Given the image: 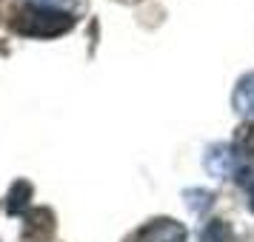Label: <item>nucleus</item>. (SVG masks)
Returning a JSON list of instances; mask_svg holds the SVG:
<instances>
[{
	"label": "nucleus",
	"mask_w": 254,
	"mask_h": 242,
	"mask_svg": "<svg viewBox=\"0 0 254 242\" xmlns=\"http://www.w3.org/2000/svg\"><path fill=\"white\" fill-rule=\"evenodd\" d=\"M74 26V17L49 6H26L12 20V29L29 37H58Z\"/></svg>",
	"instance_id": "f257e3e1"
},
{
	"label": "nucleus",
	"mask_w": 254,
	"mask_h": 242,
	"mask_svg": "<svg viewBox=\"0 0 254 242\" xmlns=\"http://www.w3.org/2000/svg\"><path fill=\"white\" fill-rule=\"evenodd\" d=\"M134 242H186V228L172 217H160L146 222L134 234Z\"/></svg>",
	"instance_id": "f03ea898"
},
{
	"label": "nucleus",
	"mask_w": 254,
	"mask_h": 242,
	"mask_svg": "<svg viewBox=\"0 0 254 242\" xmlns=\"http://www.w3.org/2000/svg\"><path fill=\"white\" fill-rule=\"evenodd\" d=\"M206 171L211 177H229V174L237 171V154L229 148V145H211L206 154Z\"/></svg>",
	"instance_id": "7ed1b4c3"
},
{
	"label": "nucleus",
	"mask_w": 254,
	"mask_h": 242,
	"mask_svg": "<svg viewBox=\"0 0 254 242\" xmlns=\"http://www.w3.org/2000/svg\"><path fill=\"white\" fill-rule=\"evenodd\" d=\"M55 231V214L49 208H35L26 214V240H46Z\"/></svg>",
	"instance_id": "20e7f679"
},
{
	"label": "nucleus",
	"mask_w": 254,
	"mask_h": 242,
	"mask_svg": "<svg viewBox=\"0 0 254 242\" xmlns=\"http://www.w3.org/2000/svg\"><path fill=\"white\" fill-rule=\"evenodd\" d=\"M234 108L243 117H254V74H246L234 89Z\"/></svg>",
	"instance_id": "39448f33"
},
{
	"label": "nucleus",
	"mask_w": 254,
	"mask_h": 242,
	"mask_svg": "<svg viewBox=\"0 0 254 242\" xmlns=\"http://www.w3.org/2000/svg\"><path fill=\"white\" fill-rule=\"evenodd\" d=\"M29 196H32V185L26 180H17L9 191V202H6V211L9 214H20L26 205H29Z\"/></svg>",
	"instance_id": "423d86ee"
},
{
	"label": "nucleus",
	"mask_w": 254,
	"mask_h": 242,
	"mask_svg": "<svg viewBox=\"0 0 254 242\" xmlns=\"http://www.w3.org/2000/svg\"><path fill=\"white\" fill-rule=\"evenodd\" d=\"M200 242H231L229 222H223V219L206 222V228H203V234H200Z\"/></svg>",
	"instance_id": "0eeeda50"
},
{
	"label": "nucleus",
	"mask_w": 254,
	"mask_h": 242,
	"mask_svg": "<svg viewBox=\"0 0 254 242\" xmlns=\"http://www.w3.org/2000/svg\"><path fill=\"white\" fill-rule=\"evenodd\" d=\"M189 194H191V196H197V199H189V205L194 208V211H203V208H208V205H211V194H208V191H200V188H191Z\"/></svg>",
	"instance_id": "6e6552de"
},
{
	"label": "nucleus",
	"mask_w": 254,
	"mask_h": 242,
	"mask_svg": "<svg viewBox=\"0 0 254 242\" xmlns=\"http://www.w3.org/2000/svg\"><path fill=\"white\" fill-rule=\"evenodd\" d=\"M240 185L246 188V194H249V208H252V214H254V171H240Z\"/></svg>",
	"instance_id": "1a4fd4ad"
},
{
	"label": "nucleus",
	"mask_w": 254,
	"mask_h": 242,
	"mask_svg": "<svg viewBox=\"0 0 254 242\" xmlns=\"http://www.w3.org/2000/svg\"><path fill=\"white\" fill-rule=\"evenodd\" d=\"M243 148H246V151L254 157V126L243 131Z\"/></svg>",
	"instance_id": "9d476101"
}]
</instances>
